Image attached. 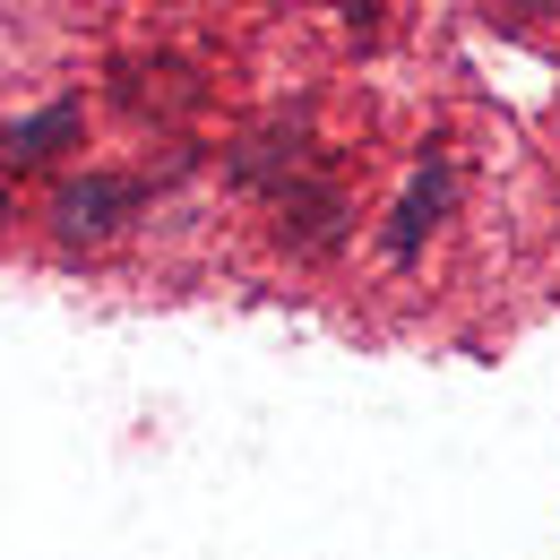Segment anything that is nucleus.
Segmentation results:
<instances>
[{"instance_id":"obj_5","label":"nucleus","mask_w":560,"mask_h":560,"mask_svg":"<svg viewBox=\"0 0 560 560\" xmlns=\"http://www.w3.org/2000/svg\"><path fill=\"white\" fill-rule=\"evenodd\" d=\"M78 130H86V113H78V95H61V104H44V113L9 121V130H0V147H9V164H44V155L78 147Z\"/></svg>"},{"instance_id":"obj_3","label":"nucleus","mask_w":560,"mask_h":560,"mask_svg":"<svg viewBox=\"0 0 560 560\" xmlns=\"http://www.w3.org/2000/svg\"><path fill=\"white\" fill-rule=\"evenodd\" d=\"M448 215V164L431 155L415 182H406V199H397V215H388V233H380V250H388V268H415L422 242H431V224Z\"/></svg>"},{"instance_id":"obj_1","label":"nucleus","mask_w":560,"mask_h":560,"mask_svg":"<svg viewBox=\"0 0 560 560\" xmlns=\"http://www.w3.org/2000/svg\"><path fill=\"white\" fill-rule=\"evenodd\" d=\"M130 208H147V182H139V173H86V182H61V199H52V233L78 250V242H104Z\"/></svg>"},{"instance_id":"obj_6","label":"nucleus","mask_w":560,"mask_h":560,"mask_svg":"<svg viewBox=\"0 0 560 560\" xmlns=\"http://www.w3.org/2000/svg\"><path fill=\"white\" fill-rule=\"evenodd\" d=\"M293 173H302V139L293 130H268V139H250L233 155V182L242 190H268V182H293Z\"/></svg>"},{"instance_id":"obj_4","label":"nucleus","mask_w":560,"mask_h":560,"mask_svg":"<svg viewBox=\"0 0 560 560\" xmlns=\"http://www.w3.org/2000/svg\"><path fill=\"white\" fill-rule=\"evenodd\" d=\"M113 95L139 113V121H182L208 86L190 78V61H121V78H113Z\"/></svg>"},{"instance_id":"obj_2","label":"nucleus","mask_w":560,"mask_h":560,"mask_svg":"<svg viewBox=\"0 0 560 560\" xmlns=\"http://www.w3.org/2000/svg\"><path fill=\"white\" fill-rule=\"evenodd\" d=\"M337 233H346V190H337V182H284L277 190V242L284 250L311 259V250H328Z\"/></svg>"},{"instance_id":"obj_8","label":"nucleus","mask_w":560,"mask_h":560,"mask_svg":"<svg viewBox=\"0 0 560 560\" xmlns=\"http://www.w3.org/2000/svg\"><path fill=\"white\" fill-rule=\"evenodd\" d=\"M18 208V182H9V164H0V215Z\"/></svg>"},{"instance_id":"obj_7","label":"nucleus","mask_w":560,"mask_h":560,"mask_svg":"<svg viewBox=\"0 0 560 560\" xmlns=\"http://www.w3.org/2000/svg\"><path fill=\"white\" fill-rule=\"evenodd\" d=\"M328 9H337V18H353V26H371V18L388 9V0H328Z\"/></svg>"}]
</instances>
